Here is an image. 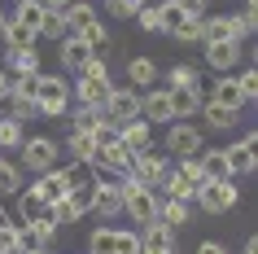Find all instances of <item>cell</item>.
Wrapping results in <instances>:
<instances>
[{
  "label": "cell",
  "instance_id": "obj_19",
  "mask_svg": "<svg viewBox=\"0 0 258 254\" xmlns=\"http://www.w3.org/2000/svg\"><path fill=\"white\" fill-rule=\"evenodd\" d=\"M162 228H171V232H179V228L188 224V201H179V197H162L158 193V215H153Z\"/></svg>",
  "mask_w": 258,
  "mask_h": 254
},
{
  "label": "cell",
  "instance_id": "obj_48",
  "mask_svg": "<svg viewBox=\"0 0 258 254\" xmlns=\"http://www.w3.org/2000/svg\"><path fill=\"white\" fill-rule=\"evenodd\" d=\"M118 254H140V237H136V228H118Z\"/></svg>",
  "mask_w": 258,
  "mask_h": 254
},
{
  "label": "cell",
  "instance_id": "obj_3",
  "mask_svg": "<svg viewBox=\"0 0 258 254\" xmlns=\"http://www.w3.org/2000/svg\"><path fill=\"white\" fill-rule=\"evenodd\" d=\"M18 149H22L18 167H22V171H31V175L53 171V167H57V158H61V145H57L53 136H27V140H22Z\"/></svg>",
  "mask_w": 258,
  "mask_h": 254
},
{
  "label": "cell",
  "instance_id": "obj_33",
  "mask_svg": "<svg viewBox=\"0 0 258 254\" xmlns=\"http://www.w3.org/2000/svg\"><path fill=\"white\" fill-rule=\"evenodd\" d=\"M5 106H9V119H18V123L40 119V110H35V96H18V92H9V96H5Z\"/></svg>",
  "mask_w": 258,
  "mask_h": 254
},
{
  "label": "cell",
  "instance_id": "obj_37",
  "mask_svg": "<svg viewBox=\"0 0 258 254\" xmlns=\"http://www.w3.org/2000/svg\"><path fill=\"white\" fill-rule=\"evenodd\" d=\"M27 140V123L18 119H0V149H18Z\"/></svg>",
  "mask_w": 258,
  "mask_h": 254
},
{
  "label": "cell",
  "instance_id": "obj_32",
  "mask_svg": "<svg viewBox=\"0 0 258 254\" xmlns=\"http://www.w3.org/2000/svg\"><path fill=\"white\" fill-rule=\"evenodd\" d=\"M5 62H9V70H18V75L40 70V53H35V44H31V48H9V53H5Z\"/></svg>",
  "mask_w": 258,
  "mask_h": 254
},
{
  "label": "cell",
  "instance_id": "obj_25",
  "mask_svg": "<svg viewBox=\"0 0 258 254\" xmlns=\"http://www.w3.org/2000/svg\"><path fill=\"white\" fill-rule=\"evenodd\" d=\"M88 57H92V48H88L79 35H66V40H61V66H66V70L79 75V70L88 66Z\"/></svg>",
  "mask_w": 258,
  "mask_h": 254
},
{
  "label": "cell",
  "instance_id": "obj_20",
  "mask_svg": "<svg viewBox=\"0 0 258 254\" xmlns=\"http://www.w3.org/2000/svg\"><path fill=\"white\" fill-rule=\"evenodd\" d=\"M206 96H215V101H223V106H228V110H236V114H241V110L249 106V101L241 96V83L232 79V75H219V79L210 83V88H206Z\"/></svg>",
  "mask_w": 258,
  "mask_h": 254
},
{
  "label": "cell",
  "instance_id": "obj_31",
  "mask_svg": "<svg viewBox=\"0 0 258 254\" xmlns=\"http://www.w3.org/2000/svg\"><path fill=\"white\" fill-rule=\"evenodd\" d=\"M0 35H5V44H9V48H31V44L40 40V35H35L31 27H22V22H14V18H5Z\"/></svg>",
  "mask_w": 258,
  "mask_h": 254
},
{
  "label": "cell",
  "instance_id": "obj_27",
  "mask_svg": "<svg viewBox=\"0 0 258 254\" xmlns=\"http://www.w3.org/2000/svg\"><path fill=\"white\" fill-rule=\"evenodd\" d=\"M127 79H132V88H153L158 83V62L153 57H132V66H127Z\"/></svg>",
  "mask_w": 258,
  "mask_h": 254
},
{
  "label": "cell",
  "instance_id": "obj_58",
  "mask_svg": "<svg viewBox=\"0 0 258 254\" xmlns=\"http://www.w3.org/2000/svg\"><path fill=\"white\" fill-rule=\"evenodd\" d=\"M5 18H9V14H0V27H5Z\"/></svg>",
  "mask_w": 258,
  "mask_h": 254
},
{
  "label": "cell",
  "instance_id": "obj_49",
  "mask_svg": "<svg viewBox=\"0 0 258 254\" xmlns=\"http://www.w3.org/2000/svg\"><path fill=\"white\" fill-rule=\"evenodd\" d=\"M236 83H241V96H245V101H254V92H258V75H254V70L245 66L241 75H236Z\"/></svg>",
  "mask_w": 258,
  "mask_h": 254
},
{
  "label": "cell",
  "instance_id": "obj_28",
  "mask_svg": "<svg viewBox=\"0 0 258 254\" xmlns=\"http://www.w3.org/2000/svg\"><path fill=\"white\" fill-rule=\"evenodd\" d=\"M83 254H118V228L101 224L96 232H88V250Z\"/></svg>",
  "mask_w": 258,
  "mask_h": 254
},
{
  "label": "cell",
  "instance_id": "obj_57",
  "mask_svg": "<svg viewBox=\"0 0 258 254\" xmlns=\"http://www.w3.org/2000/svg\"><path fill=\"white\" fill-rule=\"evenodd\" d=\"M18 254H48V250H18Z\"/></svg>",
  "mask_w": 258,
  "mask_h": 254
},
{
  "label": "cell",
  "instance_id": "obj_8",
  "mask_svg": "<svg viewBox=\"0 0 258 254\" xmlns=\"http://www.w3.org/2000/svg\"><path fill=\"white\" fill-rule=\"evenodd\" d=\"M166 171H171V158H166V154H158V149L136 154V158H132V167H127V175H132L136 184H145V188H158Z\"/></svg>",
  "mask_w": 258,
  "mask_h": 254
},
{
  "label": "cell",
  "instance_id": "obj_47",
  "mask_svg": "<svg viewBox=\"0 0 258 254\" xmlns=\"http://www.w3.org/2000/svg\"><path fill=\"white\" fill-rule=\"evenodd\" d=\"M145 5H149V0H109V14L114 18H136Z\"/></svg>",
  "mask_w": 258,
  "mask_h": 254
},
{
  "label": "cell",
  "instance_id": "obj_60",
  "mask_svg": "<svg viewBox=\"0 0 258 254\" xmlns=\"http://www.w3.org/2000/svg\"><path fill=\"white\" fill-rule=\"evenodd\" d=\"M171 254H175V250H171Z\"/></svg>",
  "mask_w": 258,
  "mask_h": 254
},
{
  "label": "cell",
  "instance_id": "obj_53",
  "mask_svg": "<svg viewBox=\"0 0 258 254\" xmlns=\"http://www.w3.org/2000/svg\"><path fill=\"white\" fill-rule=\"evenodd\" d=\"M9 83H14V79H9V70H0V106H5V96H9Z\"/></svg>",
  "mask_w": 258,
  "mask_h": 254
},
{
  "label": "cell",
  "instance_id": "obj_52",
  "mask_svg": "<svg viewBox=\"0 0 258 254\" xmlns=\"http://www.w3.org/2000/svg\"><path fill=\"white\" fill-rule=\"evenodd\" d=\"M197 254H228V245H223V241H202Z\"/></svg>",
  "mask_w": 258,
  "mask_h": 254
},
{
  "label": "cell",
  "instance_id": "obj_11",
  "mask_svg": "<svg viewBox=\"0 0 258 254\" xmlns=\"http://www.w3.org/2000/svg\"><path fill=\"white\" fill-rule=\"evenodd\" d=\"M245 44L241 40H219V44H206V62H210V66L219 70V75H232V70L241 66L245 62Z\"/></svg>",
  "mask_w": 258,
  "mask_h": 254
},
{
  "label": "cell",
  "instance_id": "obj_36",
  "mask_svg": "<svg viewBox=\"0 0 258 254\" xmlns=\"http://www.w3.org/2000/svg\"><path fill=\"white\" fill-rule=\"evenodd\" d=\"M18 188H22V167L0 158V197H14Z\"/></svg>",
  "mask_w": 258,
  "mask_h": 254
},
{
  "label": "cell",
  "instance_id": "obj_42",
  "mask_svg": "<svg viewBox=\"0 0 258 254\" xmlns=\"http://www.w3.org/2000/svg\"><path fill=\"white\" fill-rule=\"evenodd\" d=\"M96 119H101V110H92V106H75L70 110V127H75V132H92Z\"/></svg>",
  "mask_w": 258,
  "mask_h": 254
},
{
  "label": "cell",
  "instance_id": "obj_15",
  "mask_svg": "<svg viewBox=\"0 0 258 254\" xmlns=\"http://www.w3.org/2000/svg\"><path fill=\"white\" fill-rule=\"evenodd\" d=\"M118 140L132 149V154H145V149H153V123H145V119L118 123Z\"/></svg>",
  "mask_w": 258,
  "mask_h": 254
},
{
  "label": "cell",
  "instance_id": "obj_34",
  "mask_svg": "<svg viewBox=\"0 0 258 254\" xmlns=\"http://www.w3.org/2000/svg\"><path fill=\"white\" fill-rule=\"evenodd\" d=\"M35 35H44V40H66L70 31H66V18H61V9H44V22Z\"/></svg>",
  "mask_w": 258,
  "mask_h": 254
},
{
  "label": "cell",
  "instance_id": "obj_24",
  "mask_svg": "<svg viewBox=\"0 0 258 254\" xmlns=\"http://www.w3.org/2000/svg\"><path fill=\"white\" fill-rule=\"evenodd\" d=\"M197 162H202L206 180H232V162H228V154H223V149H202V154H197Z\"/></svg>",
  "mask_w": 258,
  "mask_h": 254
},
{
  "label": "cell",
  "instance_id": "obj_17",
  "mask_svg": "<svg viewBox=\"0 0 258 254\" xmlns=\"http://www.w3.org/2000/svg\"><path fill=\"white\" fill-rule=\"evenodd\" d=\"M31 188L44 197V206H53V201H61V197L70 193V180H66V171H61V167H53V171H44Z\"/></svg>",
  "mask_w": 258,
  "mask_h": 254
},
{
  "label": "cell",
  "instance_id": "obj_45",
  "mask_svg": "<svg viewBox=\"0 0 258 254\" xmlns=\"http://www.w3.org/2000/svg\"><path fill=\"white\" fill-rule=\"evenodd\" d=\"M92 180H96V175H92ZM66 201L75 206V211H79V219H83V215L92 211V184H79V188H70V193H66Z\"/></svg>",
  "mask_w": 258,
  "mask_h": 254
},
{
  "label": "cell",
  "instance_id": "obj_5",
  "mask_svg": "<svg viewBox=\"0 0 258 254\" xmlns=\"http://www.w3.org/2000/svg\"><path fill=\"white\" fill-rule=\"evenodd\" d=\"M206 149L202 127H192V119H171L166 127V158H192Z\"/></svg>",
  "mask_w": 258,
  "mask_h": 254
},
{
  "label": "cell",
  "instance_id": "obj_6",
  "mask_svg": "<svg viewBox=\"0 0 258 254\" xmlns=\"http://www.w3.org/2000/svg\"><path fill=\"white\" fill-rule=\"evenodd\" d=\"M192 201H197L206 215H228L232 206L241 201V188L232 184V180H206V184L192 193Z\"/></svg>",
  "mask_w": 258,
  "mask_h": 254
},
{
  "label": "cell",
  "instance_id": "obj_51",
  "mask_svg": "<svg viewBox=\"0 0 258 254\" xmlns=\"http://www.w3.org/2000/svg\"><path fill=\"white\" fill-rule=\"evenodd\" d=\"M175 9H179V14H188V18H202L206 14V0H175Z\"/></svg>",
  "mask_w": 258,
  "mask_h": 254
},
{
  "label": "cell",
  "instance_id": "obj_39",
  "mask_svg": "<svg viewBox=\"0 0 258 254\" xmlns=\"http://www.w3.org/2000/svg\"><path fill=\"white\" fill-rule=\"evenodd\" d=\"M14 22H22V27H31V31H40V22H44V5H40V0L18 5V9H14Z\"/></svg>",
  "mask_w": 258,
  "mask_h": 254
},
{
  "label": "cell",
  "instance_id": "obj_14",
  "mask_svg": "<svg viewBox=\"0 0 258 254\" xmlns=\"http://www.w3.org/2000/svg\"><path fill=\"white\" fill-rule=\"evenodd\" d=\"M136 237H140V254H171V250H175V232H171V228H162L158 219H153V224H145Z\"/></svg>",
  "mask_w": 258,
  "mask_h": 254
},
{
  "label": "cell",
  "instance_id": "obj_7",
  "mask_svg": "<svg viewBox=\"0 0 258 254\" xmlns=\"http://www.w3.org/2000/svg\"><path fill=\"white\" fill-rule=\"evenodd\" d=\"M101 114H105L114 127H118V123L140 119V88H132V83H127V88H118V83H114V88H109V96H105V106H101Z\"/></svg>",
  "mask_w": 258,
  "mask_h": 254
},
{
  "label": "cell",
  "instance_id": "obj_13",
  "mask_svg": "<svg viewBox=\"0 0 258 254\" xmlns=\"http://www.w3.org/2000/svg\"><path fill=\"white\" fill-rule=\"evenodd\" d=\"M140 119L153 123V127H158V123H171V92L158 88V83L145 88V92H140Z\"/></svg>",
  "mask_w": 258,
  "mask_h": 254
},
{
  "label": "cell",
  "instance_id": "obj_23",
  "mask_svg": "<svg viewBox=\"0 0 258 254\" xmlns=\"http://www.w3.org/2000/svg\"><path fill=\"white\" fill-rule=\"evenodd\" d=\"M18 224H31V219H44L48 215V206H44V197L35 193V188H18Z\"/></svg>",
  "mask_w": 258,
  "mask_h": 254
},
{
  "label": "cell",
  "instance_id": "obj_21",
  "mask_svg": "<svg viewBox=\"0 0 258 254\" xmlns=\"http://www.w3.org/2000/svg\"><path fill=\"white\" fill-rule=\"evenodd\" d=\"M206 119V127H215V132H228V127H236V110H228L223 101H215V96H202V110H197Z\"/></svg>",
  "mask_w": 258,
  "mask_h": 254
},
{
  "label": "cell",
  "instance_id": "obj_55",
  "mask_svg": "<svg viewBox=\"0 0 258 254\" xmlns=\"http://www.w3.org/2000/svg\"><path fill=\"white\" fill-rule=\"evenodd\" d=\"M40 5H44V9H66L70 0H40Z\"/></svg>",
  "mask_w": 258,
  "mask_h": 254
},
{
  "label": "cell",
  "instance_id": "obj_29",
  "mask_svg": "<svg viewBox=\"0 0 258 254\" xmlns=\"http://www.w3.org/2000/svg\"><path fill=\"white\" fill-rule=\"evenodd\" d=\"M61 18H66V31H70V35H79L88 22H96V9H92V5H83V0H70L66 9H61Z\"/></svg>",
  "mask_w": 258,
  "mask_h": 254
},
{
  "label": "cell",
  "instance_id": "obj_12",
  "mask_svg": "<svg viewBox=\"0 0 258 254\" xmlns=\"http://www.w3.org/2000/svg\"><path fill=\"white\" fill-rule=\"evenodd\" d=\"M92 211L105 215V219H118L122 215V197H118V184L109 175H96L92 180Z\"/></svg>",
  "mask_w": 258,
  "mask_h": 254
},
{
  "label": "cell",
  "instance_id": "obj_30",
  "mask_svg": "<svg viewBox=\"0 0 258 254\" xmlns=\"http://www.w3.org/2000/svg\"><path fill=\"white\" fill-rule=\"evenodd\" d=\"M158 193H162V197H179V201H192V193H197V188H192L188 180H184V175H179L175 167H171V171L162 175V184H158Z\"/></svg>",
  "mask_w": 258,
  "mask_h": 254
},
{
  "label": "cell",
  "instance_id": "obj_22",
  "mask_svg": "<svg viewBox=\"0 0 258 254\" xmlns=\"http://www.w3.org/2000/svg\"><path fill=\"white\" fill-rule=\"evenodd\" d=\"M223 154H228V162H232V175H249L254 171V132H245L241 140L228 145Z\"/></svg>",
  "mask_w": 258,
  "mask_h": 254
},
{
  "label": "cell",
  "instance_id": "obj_10",
  "mask_svg": "<svg viewBox=\"0 0 258 254\" xmlns=\"http://www.w3.org/2000/svg\"><path fill=\"white\" fill-rule=\"evenodd\" d=\"M109 88H114V79H109V75H79V79L70 83V96H75L79 106L101 110V106H105V96H109Z\"/></svg>",
  "mask_w": 258,
  "mask_h": 254
},
{
  "label": "cell",
  "instance_id": "obj_44",
  "mask_svg": "<svg viewBox=\"0 0 258 254\" xmlns=\"http://www.w3.org/2000/svg\"><path fill=\"white\" fill-rule=\"evenodd\" d=\"M48 219H53L57 228H66V224H79V211H75V206L61 197V201H53V206H48Z\"/></svg>",
  "mask_w": 258,
  "mask_h": 254
},
{
  "label": "cell",
  "instance_id": "obj_40",
  "mask_svg": "<svg viewBox=\"0 0 258 254\" xmlns=\"http://www.w3.org/2000/svg\"><path fill=\"white\" fill-rule=\"evenodd\" d=\"M153 9H158V31H162V35L175 31L179 18H188V14H179V9H175V0H162V5H153Z\"/></svg>",
  "mask_w": 258,
  "mask_h": 254
},
{
  "label": "cell",
  "instance_id": "obj_26",
  "mask_svg": "<svg viewBox=\"0 0 258 254\" xmlns=\"http://www.w3.org/2000/svg\"><path fill=\"white\" fill-rule=\"evenodd\" d=\"M66 149H70V162H83V167H92V158H96V136H92V132H75V127H70Z\"/></svg>",
  "mask_w": 258,
  "mask_h": 254
},
{
  "label": "cell",
  "instance_id": "obj_9",
  "mask_svg": "<svg viewBox=\"0 0 258 254\" xmlns=\"http://www.w3.org/2000/svg\"><path fill=\"white\" fill-rule=\"evenodd\" d=\"M132 158H136V154H132V149H127V145L118 140V136H114V140H105V145H96V158H92V167H96L101 175H114V180H118V175H127Z\"/></svg>",
  "mask_w": 258,
  "mask_h": 254
},
{
  "label": "cell",
  "instance_id": "obj_18",
  "mask_svg": "<svg viewBox=\"0 0 258 254\" xmlns=\"http://www.w3.org/2000/svg\"><path fill=\"white\" fill-rule=\"evenodd\" d=\"M166 92H171V119H192L202 110L206 88H166Z\"/></svg>",
  "mask_w": 258,
  "mask_h": 254
},
{
  "label": "cell",
  "instance_id": "obj_43",
  "mask_svg": "<svg viewBox=\"0 0 258 254\" xmlns=\"http://www.w3.org/2000/svg\"><path fill=\"white\" fill-rule=\"evenodd\" d=\"M175 171L184 175L192 188H202V184H206V171H202V162H197V154H192V158H179V162H175Z\"/></svg>",
  "mask_w": 258,
  "mask_h": 254
},
{
  "label": "cell",
  "instance_id": "obj_4",
  "mask_svg": "<svg viewBox=\"0 0 258 254\" xmlns=\"http://www.w3.org/2000/svg\"><path fill=\"white\" fill-rule=\"evenodd\" d=\"M35 110L40 119H61L70 110V83L57 79V75H40V88H35Z\"/></svg>",
  "mask_w": 258,
  "mask_h": 254
},
{
  "label": "cell",
  "instance_id": "obj_59",
  "mask_svg": "<svg viewBox=\"0 0 258 254\" xmlns=\"http://www.w3.org/2000/svg\"><path fill=\"white\" fill-rule=\"evenodd\" d=\"M14 5H27V0H14Z\"/></svg>",
  "mask_w": 258,
  "mask_h": 254
},
{
  "label": "cell",
  "instance_id": "obj_41",
  "mask_svg": "<svg viewBox=\"0 0 258 254\" xmlns=\"http://www.w3.org/2000/svg\"><path fill=\"white\" fill-rule=\"evenodd\" d=\"M171 40H179V44L202 40V18H179V22H175V31H171Z\"/></svg>",
  "mask_w": 258,
  "mask_h": 254
},
{
  "label": "cell",
  "instance_id": "obj_35",
  "mask_svg": "<svg viewBox=\"0 0 258 254\" xmlns=\"http://www.w3.org/2000/svg\"><path fill=\"white\" fill-rule=\"evenodd\" d=\"M166 88H202V75H197V66L179 62V66H171V75H166Z\"/></svg>",
  "mask_w": 258,
  "mask_h": 254
},
{
  "label": "cell",
  "instance_id": "obj_54",
  "mask_svg": "<svg viewBox=\"0 0 258 254\" xmlns=\"http://www.w3.org/2000/svg\"><path fill=\"white\" fill-rule=\"evenodd\" d=\"M241 254H258V245H254V237H245V241H241Z\"/></svg>",
  "mask_w": 258,
  "mask_h": 254
},
{
  "label": "cell",
  "instance_id": "obj_16",
  "mask_svg": "<svg viewBox=\"0 0 258 254\" xmlns=\"http://www.w3.org/2000/svg\"><path fill=\"white\" fill-rule=\"evenodd\" d=\"M22 228H27V250H48V254H53L61 228H57L48 215H44V219H31V224H22Z\"/></svg>",
  "mask_w": 258,
  "mask_h": 254
},
{
  "label": "cell",
  "instance_id": "obj_38",
  "mask_svg": "<svg viewBox=\"0 0 258 254\" xmlns=\"http://www.w3.org/2000/svg\"><path fill=\"white\" fill-rule=\"evenodd\" d=\"M79 40L92 48V53H105L109 48V31H105V22H88V27L79 31Z\"/></svg>",
  "mask_w": 258,
  "mask_h": 254
},
{
  "label": "cell",
  "instance_id": "obj_1",
  "mask_svg": "<svg viewBox=\"0 0 258 254\" xmlns=\"http://www.w3.org/2000/svg\"><path fill=\"white\" fill-rule=\"evenodd\" d=\"M114 184H118V197H122V215H132L140 228L153 224V215H158V188L136 184L132 175H118Z\"/></svg>",
  "mask_w": 258,
  "mask_h": 254
},
{
  "label": "cell",
  "instance_id": "obj_46",
  "mask_svg": "<svg viewBox=\"0 0 258 254\" xmlns=\"http://www.w3.org/2000/svg\"><path fill=\"white\" fill-rule=\"evenodd\" d=\"M35 88H40V70H31V75H18V79L9 83V92H18V96H35Z\"/></svg>",
  "mask_w": 258,
  "mask_h": 254
},
{
  "label": "cell",
  "instance_id": "obj_2",
  "mask_svg": "<svg viewBox=\"0 0 258 254\" xmlns=\"http://www.w3.org/2000/svg\"><path fill=\"white\" fill-rule=\"evenodd\" d=\"M254 35V18L249 14H202V40L219 44V40H249Z\"/></svg>",
  "mask_w": 258,
  "mask_h": 254
},
{
  "label": "cell",
  "instance_id": "obj_56",
  "mask_svg": "<svg viewBox=\"0 0 258 254\" xmlns=\"http://www.w3.org/2000/svg\"><path fill=\"white\" fill-rule=\"evenodd\" d=\"M241 5H245L241 14H249V18H254V0H241Z\"/></svg>",
  "mask_w": 258,
  "mask_h": 254
},
{
  "label": "cell",
  "instance_id": "obj_50",
  "mask_svg": "<svg viewBox=\"0 0 258 254\" xmlns=\"http://www.w3.org/2000/svg\"><path fill=\"white\" fill-rule=\"evenodd\" d=\"M136 27L140 31H158V9H153V5H145V9L136 14Z\"/></svg>",
  "mask_w": 258,
  "mask_h": 254
}]
</instances>
